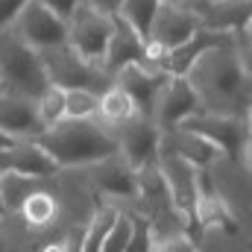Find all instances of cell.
<instances>
[{"instance_id":"8992f818","label":"cell","mask_w":252,"mask_h":252,"mask_svg":"<svg viewBox=\"0 0 252 252\" xmlns=\"http://www.w3.org/2000/svg\"><path fill=\"white\" fill-rule=\"evenodd\" d=\"M199 30V18L196 12L185 6V3H161L153 24H150V32H147V56L150 62L161 67V59L176 50L182 41H188L190 35Z\"/></svg>"},{"instance_id":"9a60e30c","label":"cell","mask_w":252,"mask_h":252,"mask_svg":"<svg viewBox=\"0 0 252 252\" xmlns=\"http://www.w3.org/2000/svg\"><path fill=\"white\" fill-rule=\"evenodd\" d=\"M112 24H115L112 27V38L106 44V53H103L100 67L109 76H115L126 64H153L150 56H147V41L126 24L124 18L121 15H112Z\"/></svg>"},{"instance_id":"7402d4cb","label":"cell","mask_w":252,"mask_h":252,"mask_svg":"<svg viewBox=\"0 0 252 252\" xmlns=\"http://www.w3.org/2000/svg\"><path fill=\"white\" fill-rule=\"evenodd\" d=\"M44 188H53V179H32V176H21V173H0V205H3V217H15L21 211V205Z\"/></svg>"},{"instance_id":"4dcf8cb0","label":"cell","mask_w":252,"mask_h":252,"mask_svg":"<svg viewBox=\"0 0 252 252\" xmlns=\"http://www.w3.org/2000/svg\"><path fill=\"white\" fill-rule=\"evenodd\" d=\"M153 252H196V247H193V241H190L188 235H173V238L156 244Z\"/></svg>"},{"instance_id":"ac0fdd59","label":"cell","mask_w":252,"mask_h":252,"mask_svg":"<svg viewBox=\"0 0 252 252\" xmlns=\"http://www.w3.org/2000/svg\"><path fill=\"white\" fill-rule=\"evenodd\" d=\"M91 167V185L100 190V193H109V196H118V199H135L138 193V170H132L124 161L121 153L97 161V164H88Z\"/></svg>"},{"instance_id":"30bf717a","label":"cell","mask_w":252,"mask_h":252,"mask_svg":"<svg viewBox=\"0 0 252 252\" xmlns=\"http://www.w3.org/2000/svg\"><path fill=\"white\" fill-rule=\"evenodd\" d=\"M112 82L132 100V106L141 118H153L156 103H158L164 85L170 82V73L158 64H126L112 76Z\"/></svg>"},{"instance_id":"ffe728a7","label":"cell","mask_w":252,"mask_h":252,"mask_svg":"<svg viewBox=\"0 0 252 252\" xmlns=\"http://www.w3.org/2000/svg\"><path fill=\"white\" fill-rule=\"evenodd\" d=\"M161 150H170L173 156L190 161L193 167H211L217 158H220V150L214 144H208L205 138L193 135L188 129H170V132H161Z\"/></svg>"},{"instance_id":"277c9868","label":"cell","mask_w":252,"mask_h":252,"mask_svg":"<svg viewBox=\"0 0 252 252\" xmlns=\"http://www.w3.org/2000/svg\"><path fill=\"white\" fill-rule=\"evenodd\" d=\"M0 85L3 91L32 100H38L50 88L38 50L24 44L12 30H0Z\"/></svg>"},{"instance_id":"8d00e7d4","label":"cell","mask_w":252,"mask_h":252,"mask_svg":"<svg viewBox=\"0 0 252 252\" xmlns=\"http://www.w3.org/2000/svg\"><path fill=\"white\" fill-rule=\"evenodd\" d=\"M0 217H3V205H0Z\"/></svg>"},{"instance_id":"d590c367","label":"cell","mask_w":252,"mask_h":252,"mask_svg":"<svg viewBox=\"0 0 252 252\" xmlns=\"http://www.w3.org/2000/svg\"><path fill=\"white\" fill-rule=\"evenodd\" d=\"M161 3H185V6H190L193 0H161Z\"/></svg>"},{"instance_id":"52a82bcc","label":"cell","mask_w":252,"mask_h":252,"mask_svg":"<svg viewBox=\"0 0 252 252\" xmlns=\"http://www.w3.org/2000/svg\"><path fill=\"white\" fill-rule=\"evenodd\" d=\"M67 24V35H64V44H70L82 59L100 64L103 62V53H106V44L112 38V15L88 6L85 0H79L73 6V12L64 18Z\"/></svg>"},{"instance_id":"83f0119b","label":"cell","mask_w":252,"mask_h":252,"mask_svg":"<svg viewBox=\"0 0 252 252\" xmlns=\"http://www.w3.org/2000/svg\"><path fill=\"white\" fill-rule=\"evenodd\" d=\"M129 220H132V232H129L124 252H153L156 250V238H153L147 220L141 214H135V211H129Z\"/></svg>"},{"instance_id":"7a4b0ae2","label":"cell","mask_w":252,"mask_h":252,"mask_svg":"<svg viewBox=\"0 0 252 252\" xmlns=\"http://www.w3.org/2000/svg\"><path fill=\"white\" fill-rule=\"evenodd\" d=\"M38 144L59 164V170L88 167L118 153L115 129L100 124L97 118H62L41 132Z\"/></svg>"},{"instance_id":"e0dca14e","label":"cell","mask_w":252,"mask_h":252,"mask_svg":"<svg viewBox=\"0 0 252 252\" xmlns=\"http://www.w3.org/2000/svg\"><path fill=\"white\" fill-rule=\"evenodd\" d=\"M196 112H202V109H199V100H196L193 88L188 85V79L185 76H170V82L164 85V91H161V97L156 103L153 124L161 132H170Z\"/></svg>"},{"instance_id":"1f68e13d","label":"cell","mask_w":252,"mask_h":252,"mask_svg":"<svg viewBox=\"0 0 252 252\" xmlns=\"http://www.w3.org/2000/svg\"><path fill=\"white\" fill-rule=\"evenodd\" d=\"M27 0H0V30L12 27V21L18 18V12L24 9Z\"/></svg>"},{"instance_id":"ba28073f","label":"cell","mask_w":252,"mask_h":252,"mask_svg":"<svg viewBox=\"0 0 252 252\" xmlns=\"http://www.w3.org/2000/svg\"><path fill=\"white\" fill-rule=\"evenodd\" d=\"M179 129H188L193 135L205 138L208 144H214L220 150V156L241 161V156L250 150V118H226V115H208V112H196L185 118Z\"/></svg>"},{"instance_id":"7c38bea8","label":"cell","mask_w":252,"mask_h":252,"mask_svg":"<svg viewBox=\"0 0 252 252\" xmlns=\"http://www.w3.org/2000/svg\"><path fill=\"white\" fill-rule=\"evenodd\" d=\"M164 185L170 190L176 208L182 211V217L193 223L196 220V202H199V190H196V173L199 167H193L190 161L173 156L170 150H158V161H156Z\"/></svg>"},{"instance_id":"44dd1931","label":"cell","mask_w":252,"mask_h":252,"mask_svg":"<svg viewBox=\"0 0 252 252\" xmlns=\"http://www.w3.org/2000/svg\"><path fill=\"white\" fill-rule=\"evenodd\" d=\"M15 217L24 223V229H27L30 235L50 232V229L56 226V220H59V196H56V190L44 188V190H38V193H32V196L21 205V211H18Z\"/></svg>"},{"instance_id":"74e56055","label":"cell","mask_w":252,"mask_h":252,"mask_svg":"<svg viewBox=\"0 0 252 252\" xmlns=\"http://www.w3.org/2000/svg\"><path fill=\"white\" fill-rule=\"evenodd\" d=\"M0 91H3V85H0Z\"/></svg>"},{"instance_id":"d6a6232c","label":"cell","mask_w":252,"mask_h":252,"mask_svg":"<svg viewBox=\"0 0 252 252\" xmlns=\"http://www.w3.org/2000/svg\"><path fill=\"white\" fill-rule=\"evenodd\" d=\"M41 3H44L47 9H53V12H56L59 18H67V15L73 12V6H76L79 0H41Z\"/></svg>"},{"instance_id":"d4e9b609","label":"cell","mask_w":252,"mask_h":252,"mask_svg":"<svg viewBox=\"0 0 252 252\" xmlns=\"http://www.w3.org/2000/svg\"><path fill=\"white\" fill-rule=\"evenodd\" d=\"M158 6H161V0H121L118 15H121L126 24H129V27H132L144 41H147L150 24H153V18H156Z\"/></svg>"},{"instance_id":"9c48e42d","label":"cell","mask_w":252,"mask_h":252,"mask_svg":"<svg viewBox=\"0 0 252 252\" xmlns=\"http://www.w3.org/2000/svg\"><path fill=\"white\" fill-rule=\"evenodd\" d=\"M6 30H12L32 50H47V47L64 44V35H67L64 18H59L53 9H47L41 0H27L18 18L12 21V27Z\"/></svg>"},{"instance_id":"4316f807","label":"cell","mask_w":252,"mask_h":252,"mask_svg":"<svg viewBox=\"0 0 252 252\" xmlns=\"http://www.w3.org/2000/svg\"><path fill=\"white\" fill-rule=\"evenodd\" d=\"M35 106H38V115H41L44 126H53L56 121L64 118V91L50 85V88L35 100Z\"/></svg>"},{"instance_id":"2e32d148","label":"cell","mask_w":252,"mask_h":252,"mask_svg":"<svg viewBox=\"0 0 252 252\" xmlns=\"http://www.w3.org/2000/svg\"><path fill=\"white\" fill-rule=\"evenodd\" d=\"M190 9L196 12L202 30L226 32V35L250 30V18H252L250 0H193Z\"/></svg>"},{"instance_id":"484cf974","label":"cell","mask_w":252,"mask_h":252,"mask_svg":"<svg viewBox=\"0 0 252 252\" xmlns=\"http://www.w3.org/2000/svg\"><path fill=\"white\" fill-rule=\"evenodd\" d=\"M97 97L94 91H64V118H97Z\"/></svg>"},{"instance_id":"cb8c5ba5","label":"cell","mask_w":252,"mask_h":252,"mask_svg":"<svg viewBox=\"0 0 252 252\" xmlns=\"http://www.w3.org/2000/svg\"><path fill=\"white\" fill-rule=\"evenodd\" d=\"M118 211H121V208H115V205H97V211L91 214L88 226H85L82 235H79V252H100L103 250L106 232H109V226L115 223Z\"/></svg>"},{"instance_id":"6da1fadb","label":"cell","mask_w":252,"mask_h":252,"mask_svg":"<svg viewBox=\"0 0 252 252\" xmlns=\"http://www.w3.org/2000/svg\"><path fill=\"white\" fill-rule=\"evenodd\" d=\"M185 79L193 88L202 112L226 115V118H250V103H252L250 59H244L238 53L235 38L229 44L205 50L188 67Z\"/></svg>"},{"instance_id":"603a6c76","label":"cell","mask_w":252,"mask_h":252,"mask_svg":"<svg viewBox=\"0 0 252 252\" xmlns=\"http://www.w3.org/2000/svg\"><path fill=\"white\" fill-rule=\"evenodd\" d=\"M138 112H135V106H132V100L126 97L124 91L112 82L100 97H97V121L100 124H106L109 129H118L121 124H126L129 118H135Z\"/></svg>"},{"instance_id":"4fadbf2b","label":"cell","mask_w":252,"mask_h":252,"mask_svg":"<svg viewBox=\"0 0 252 252\" xmlns=\"http://www.w3.org/2000/svg\"><path fill=\"white\" fill-rule=\"evenodd\" d=\"M47 126L32 97L0 91V132L12 141H38Z\"/></svg>"},{"instance_id":"d6986e66","label":"cell","mask_w":252,"mask_h":252,"mask_svg":"<svg viewBox=\"0 0 252 252\" xmlns=\"http://www.w3.org/2000/svg\"><path fill=\"white\" fill-rule=\"evenodd\" d=\"M229 41H232V35H226V32H211V30H202V27H199L188 41H182L176 50H170V53L161 59V67H164L170 76H185L188 67L196 62L205 50L220 47V44H229Z\"/></svg>"},{"instance_id":"3957f363","label":"cell","mask_w":252,"mask_h":252,"mask_svg":"<svg viewBox=\"0 0 252 252\" xmlns=\"http://www.w3.org/2000/svg\"><path fill=\"white\" fill-rule=\"evenodd\" d=\"M135 214H141L156 238V244L173 238V235H188V220L176 208L170 190L164 185L158 167H141L138 170V193H135Z\"/></svg>"},{"instance_id":"f35d334b","label":"cell","mask_w":252,"mask_h":252,"mask_svg":"<svg viewBox=\"0 0 252 252\" xmlns=\"http://www.w3.org/2000/svg\"><path fill=\"white\" fill-rule=\"evenodd\" d=\"M0 220H3V217H0Z\"/></svg>"},{"instance_id":"5b68a950","label":"cell","mask_w":252,"mask_h":252,"mask_svg":"<svg viewBox=\"0 0 252 252\" xmlns=\"http://www.w3.org/2000/svg\"><path fill=\"white\" fill-rule=\"evenodd\" d=\"M38 56H41V64H44L47 82L53 88H62V91L82 88V91L103 94L112 85V76L100 64L82 59L70 44H56V47L38 50Z\"/></svg>"},{"instance_id":"8fae6325","label":"cell","mask_w":252,"mask_h":252,"mask_svg":"<svg viewBox=\"0 0 252 252\" xmlns=\"http://www.w3.org/2000/svg\"><path fill=\"white\" fill-rule=\"evenodd\" d=\"M118 138V153L124 156V161L132 170L141 167H153L158 161V150H161V129L153 124V118H129L126 124L115 129Z\"/></svg>"},{"instance_id":"f546056e","label":"cell","mask_w":252,"mask_h":252,"mask_svg":"<svg viewBox=\"0 0 252 252\" xmlns=\"http://www.w3.org/2000/svg\"><path fill=\"white\" fill-rule=\"evenodd\" d=\"M18 220V217H15ZM0 252H32V235L24 229V223L18 220V226L3 229L0 226Z\"/></svg>"},{"instance_id":"e575fe53","label":"cell","mask_w":252,"mask_h":252,"mask_svg":"<svg viewBox=\"0 0 252 252\" xmlns=\"http://www.w3.org/2000/svg\"><path fill=\"white\" fill-rule=\"evenodd\" d=\"M9 144H12V138H6V135H3V132H0V150H6V147H9Z\"/></svg>"},{"instance_id":"f1b7e54d","label":"cell","mask_w":252,"mask_h":252,"mask_svg":"<svg viewBox=\"0 0 252 252\" xmlns=\"http://www.w3.org/2000/svg\"><path fill=\"white\" fill-rule=\"evenodd\" d=\"M129 232H132V220H129V211H118L115 223L109 226L106 232V241H103V250L100 252H124L126 241H129Z\"/></svg>"},{"instance_id":"5bb4252c","label":"cell","mask_w":252,"mask_h":252,"mask_svg":"<svg viewBox=\"0 0 252 252\" xmlns=\"http://www.w3.org/2000/svg\"><path fill=\"white\" fill-rule=\"evenodd\" d=\"M0 173H21V176H32V179H56L62 170L38 141H12L6 150H0Z\"/></svg>"},{"instance_id":"836d02e7","label":"cell","mask_w":252,"mask_h":252,"mask_svg":"<svg viewBox=\"0 0 252 252\" xmlns=\"http://www.w3.org/2000/svg\"><path fill=\"white\" fill-rule=\"evenodd\" d=\"M85 3L100 9V12H106V15H118V9H121V0H85Z\"/></svg>"}]
</instances>
